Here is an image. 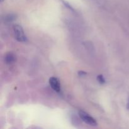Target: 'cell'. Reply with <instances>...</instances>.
<instances>
[{"label":"cell","instance_id":"6da1fadb","mask_svg":"<svg viewBox=\"0 0 129 129\" xmlns=\"http://www.w3.org/2000/svg\"><path fill=\"white\" fill-rule=\"evenodd\" d=\"M13 30L14 35L16 40L21 42H26L27 41V38L21 26L18 25H14Z\"/></svg>","mask_w":129,"mask_h":129},{"label":"cell","instance_id":"277c9868","mask_svg":"<svg viewBox=\"0 0 129 129\" xmlns=\"http://www.w3.org/2000/svg\"><path fill=\"white\" fill-rule=\"evenodd\" d=\"M15 55H14L13 53L10 52V53H8L6 55L5 57V60L6 62V64H13L14 62L15 61Z\"/></svg>","mask_w":129,"mask_h":129},{"label":"cell","instance_id":"7a4b0ae2","mask_svg":"<svg viewBox=\"0 0 129 129\" xmlns=\"http://www.w3.org/2000/svg\"><path fill=\"white\" fill-rule=\"evenodd\" d=\"M79 114L81 118L82 119V120L84 121V122H85V123H86L87 124L91 126L97 125L96 121L94 120V118H93L91 116L88 115V113H85V112H83V111H81V112H79Z\"/></svg>","mask_w":129,"mask_h":129},{"label":"cell","instance_id":"5b68a950","mask_svg":"<svg viewBox=\"0 0 129 129\" xmlns=\"http://www.w3.org/2000/svg\"><path fill=\"white\" fill-rule=\"evenodd\" d=\"M97 80H98V81L99 82L100 84H105L106 82L105 79V78L102 75H98V76H97Z\"/></svg>","mask_w":129,"mask_h":129},{"label":"cell","instance_id":"8992f818","mask_svg":"<svg viewBox=\"0 0 129 129\" xmlns=\"http://www.w3.org/2000/svg\"><path fill=\"white\" fill-rule=\"evenodd\" d=\"M127 108H128V109H129V100H128V104H127Z\"/></svg>","mask_w":129,"mask_h":129},{"label":"cell","instance_id":"3957f363","mask_svg":"<svg viewBox=\"0 0 129 129\" xmlns=\"http://www.w3.org/2000/svg\"><path fill=\"white\" fill-rule=\"evenodd\" d=\"M49 84L54 91H55L57 93H60V90H61L60 84L59 80L56 78H55V77L50 78L49 79Z\"/></svg>","mask_w":129,"mask_h":129}]
</instances>
